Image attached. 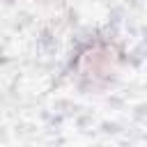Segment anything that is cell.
<instances>
[{
	"label": "cell",
	"instance_id": "1",
	"mask_svg": "<svg viewBox=\"0 0 147 147\" xmlns=\"http://www.w3.org/2000/svg\"><path fill=\"white\" fill-rule=\"evenodd\" d=\"M74 67H76V74L83 83L101 85V83L110 80V76L115 74L117 55H115V51L108 41H101V39L90 41L85 48H80Z\"/></svg>",
	"mask_w": 147,
	"mask_h": 147
}]
</instances>
